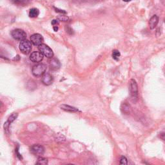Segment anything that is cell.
<instances>
[{
    "instance_id": "44dd1931",
    "label": "cell",
    "mask_w": 165,
    "mask_h": 165,
    "mask_svg": "<svg viewBox=\"0 0 165 165\" xmlns=\"http://www.w3.org/2000/svg\"><path fill=\"white\" fill-rule=\"evenodd\" d=\"M10 1L14 4H21L22 0H10Z\"/></svg>"
},
{
    "instance_id": "8992f818",
    "label": "cell",
    "mask_w": 165,
    "mask_h": 165,
    "mask_svg": "<svg viewBox=\"0 0 165 165\" xmlns=\"http://www.w3.org/2000/svg\"><path fill=\"white\" fill-rule=\"evenodd\" d=\"M30 152L36 156H41L45 153V148L40 144H34L31 146Z\"/></svg>"
},
{
    "instance_id": "e0dca14e",
    "label": "cell",
    "mask_w": 165,
    "mask_h": 165,
    "mask_svg": "<svg viewBox=\"0 0 165 165\" xmlns=\"http://www.w3.org/2000/svg\"><path fill=\"white\" fill-rule=\"evenodd\" d=\"M121 56V54L119 52V51L117 50H113L112 52V58L113 59L117 61L119 59V57Z\"/></svg>"
},
{
    "instance_id": "5b68a950",
    "label": "cell",
    "mask_w": 165,
    "mask_h": 165,
    "mask_svg": "<svg viewBox=\"0 0 165 165\" xmlns=\"http://www.w3.org/2000/svg\"><path fill=\"white\" fill-rule=\"evenodd\" d=\"M38 48L44 56H45L48 58H52V57L54 56L53 51L45 44H41L40 46H38Z\"/></svg>"
},
{
    "instance_id": "ba28073f",
    "label": "cell",
    "mask_w": 165,
    "mask_h": 165,
    "mask_svg": "<svg viewBox=\"0 0 165 165\" xmlns=\"http://www.w3.org/2000/svg\"><path fill=\"white\" fill-rule=\"evenodd\" d=\"M43 54L41 52L35 51L30 54V59L34 63H39L43 60Z\"/></svg>"
},
{
    "instance_id": "30bf717a",
    "label": "cell",
    "mask_w": 165,
    "mask_h": 165,
    "mask_svg": "<svg viewBox=\"0 0 165 165\" xmlns=\"http://www.w3.org/2000/svg\"><path fill=\"white\" fill-rule=\"evenodd\" d=\"M42 82L44 85L48 86L50 85L53 82V77L48 73H45L43 75Z\"/></svg>"
},
{
    "instance_id": "ffe728a7",
    "label": "cell",
    "mask_w": 165,
    "mask_h": 165,
    "mask_svg": "<svg viewBox=\"0 0 165 165\" xmlns=\"http://www.w3.org/2000/svg\"><path fill=\"white\" fill-rule=\"evenodd\" d=\"M54 10H55V11L56 12H59V13H61V14H66V11H64V10H61V9H58V8H55L54 7Z\"/></svg>"
},
{
    "instance_id": "ac0fdd59",
    "label": "cell",
    "mask_w": 165,
    "mask_h": 165,
    "mask_svg": "<svg viewBox=\"0 0 165 165\" xmlns=\"http://www.w3.org/2000/svg\"><path fill=\"white\" fill-rule=\"evenodd\" d=\"M58 19L59 21H68L69 20V17L68 16H66V15L62 14V15H59V16L58 17Z\"/></svg>"
},
{
    "instance_id": "2e32d148",
    "label": "cell",
    "mask_w": 165,
    "mask_h": 165,
    "mask_svg": "<svg viewBox=\"0 0 165 165\" xmlns=\"http://www.w3.org/2000/svg\"><path fill=\"white\" fill-rule=\"evenodd\" d=\"M37 164H48V159L46 158H44V157H39L38 159V161L36 162Z\"/></svg>"
},
{
    "instance_id": "cb8c5ba5",
    "label": "cell",
    "mask_w": 165,
    "mask_h": 165,
    "mask_svg": "<svg viewBox=\"0 0 165 165\" xmlns=\"http://www.w3.org/2000/svg\"><path fill=\"white\" fill-rule=\"evenodd\" d=\"M54 30L55 31V32H57V31L58 30V26H54Z\"/></svg>"
},
{
    "instance_id": "7402d4cb",
    "label": "cell",
    "mask_w": 165,
    "mask_h": 165,
    "mask_svg": "<svg viewBox=\"0 0 165 165\" xmlns=\"http://www.w3.org/2000/svg\"><path fill=\"white\" fill-rule=\"evenodd\" d=\"M59 21L57 20V19H54L52 20V25H54V26H57L58 25H59Z\"/></svg>"
},
{
    "instance_id": "d6986e66",
    "label": "cell",
    "mask_w": 165,
    "mask_h": 165,
    "mask_svg": "<svg viewBox=\"0 0 165 165\" xmlns=\"http://www.w3.org/2000/svg\"><path fill=\"white\" fill-rule=\"evenodd\" d=\"M119 164H128L127 159H126L125 157L122 156V157H121V159H120Z\"/></svg>"
},
{
    "instance_id": "d4e9b609",
    "label": "cell",
    "mask_w": 165,
    "mask_h": 165,
    "mask_svg": "<svg viewBox=\"0 0 165 165\" xmlns=\"http://www.w3.org/2000/svg\"><path fill=\"white\" fill-rule=\"evenodd\" d=\"M123 1H125V2H128V1H130L131 0H123Z\"/></svg>"
},
{
    "instance_id": "4fadbf2b",
    "label": "cell",
    "mask_w": 165,
    "mask_h": 165,
    "mask_svg": "<svg viewBox=\"0 0 165 165\" xmlns=\"http://www.w3.org/2000/svg\"><path fill=\"white\" fill-rule=\"evenodd\" d=\"M61 108L62 110H63L64 111H66V112H78V109H77L76 108L71 107V106H69V105H62L61 106Z\"/></svg>"
},
{
    "instance_id": "9a60e30c",
    "label": "cell",
    "mask_w": 165,
    "mask_h": 165,
    "mask_svg": "<svg viewBox=\"0 0 165 165\" xmlns=\"http://www.w3.org/2000/svg\"><path fill=\"white\" fill-rule=\"evenodd\" d=\"M39 14H40L39 10L38 9H36V8L31 9L29 11V16L30 17H32V18L37 17L38 16Z\"/></svg>"
},
{
    "instance_id": "7a4b0ae2",
    "label": "cell",
    "mask_w": 165,
    "mask_h": 165,
    "mask_svg": "<svg viewBox=\"0 0 165 165\" xmlns=\"http://www.w3.org/2000/svg\"><path fill=\"white\" fill-rule=\"evenodd\" d=\"M46 66L45 64L40 63L34 66L32 69V73L35 77H40L45 74Z\"/></svg>"
},
{
    "instance_id": "484cf974",
    "label": "cell",
    "mask_w": 165,
    "mask_h": 165,
    "mask_svg": "<svg viewBox=\"0 0 165 165\" xmlns=\"http://www.w3.org/2000/svg\"><path fill=\"white\" fill-rule=\"evenodd\" d=\"M164 23H165V19H164Z\"/></svg>"
},
{
    "instance_id": "277c9868",
    "label": "cell",
    "mask_w": 165,
    "mask_h": 165,
    "mask_svg": "<svg viewBox=\"0 0 165 165\" xmlns=\"http://www.w3.org/2000/svg\"><path fill=\"white\" fill-rule=\"evenodd\" d=\"M11 36L14 40L21 41L25 40L26 38H27V34H26V32L24 30L19 29V28L13 30L11 32Z\"/></svg>"
},
{
    "instance_id": "6da1fadb",
    "label": "cell",
    "mask_w": 165,
    "mask_h": 165,
    "mask_svg": "<svg viewBox=\"0 0 165 165\" xmlns=\"http://www.w3.org/2000/svg\"><path fill=\"white\" fill-rule=\"evenodd\" d=\"M130 92V96L132 101L136 102L138 99V87L135 80L131 79L130 81V87H129Z\"/></svg>"
},
{
    "instance_id": "7c38bea8",
    "label": "cell",
    "mask_w": 165,
    "mask_h": 165,
    "mask_svg": "<svg viewBox=\"0 0 165 165\" xmlns=\"http://www.w3.org/2000/svg\"><path fill=\"white\" fill-rule=\"evenodd\" d=\"M159 23V17L156 15L152 16L149 21V27L150 29H154Z\"/></svg>"
},
{
    "instance_id": "52a82bcc",
    "label": "cell",
    "mask_w": 165,
    "mask_h": 165,
    "mask_svg": "<svg viewBox=\"0 0 165 165\" xmlns=\"http://www.w3.org/2000/svg\"><path fill=\"white\" fill-rule=\"evenodd\" d=\"M30 41L35 46H40L43 42V38L40 34H34L31 36Z\"/></svg>"
},
{
    "instance_id": "5bb4252c",
    "label": "cell",
    "mask_w": 165,
    "mask_h": 165,
    "mask_svg": "<svg viewBox=\"0 0 165 165\" xmlns=\"http://www.w3.org/2000/svg\"><path fill=\"white\" fill-rule=\"evenodd\" d=\"M121 110L123 113H125V114H128V113L130 112L131 107L130 106L126 103H124L121 106Z\"/></svg>"
},
{
    "instance_id": "3957f363",
    "label": "cell",
    "mask_w": 165,
    "mask_h": 165,
    "mask_svg": "<svg viewBox=\"0 0 165 165\" xmlns=\"http://www.w3.org/2000/svg\"><path fill=\"white\" fill-rule=\"evenodd\" d=\"M19 50L25 55L29 54L32 50V44L30 41L25 40L21 41L19 43Z\"/></svg>"
},
{
    "instance_id": "603a6c76",
    "label": "cell",
    "mask_w": 165,
    "mask_h": 165,
    "mask_svg": "<svg viewBox=\"0 0 165 165\" xmlns=\"http://www.w3.org/2000/svg\"><path fill=\"white\" fill-rule=\"evenodd\" d=\"M159 137H160V138L162 139V140L165 141V132H162L160 133Z\"/></svg>"
},
{
    "instance_id": "9c48e42d",
    "label": "cell",
    "mask_w": 165,
    "mask_h": 165,
    "mask_svg": "<svg viewBox=\"0 0 165 165\" xmlns=\"http://www.w3.org/2000/svg\"><path fill=\"white\" fill-rule=\"evenodd\" d=\"M49 65H50V68L52 70L56 71L59 69L61 64L58 59L56 58H52L51 60L49 61Z\"/></svg>"
},
{
    "instance_id": "8fae6325",
    "label": "cell",
    "mask_w": 165,
    "mask_h": 165,
    "mask_svg": "<svg viewBox=\"0 0 165 165\" xmlns=\"http://www.w3.org/2000/svg\"><path fill=\"white\" fill-rule=\"evenodd\" d=\"M17 113H13L11 115L9 116V117L8 118V120L4 124V128L5 130H7L9 128V126L13 121H14L16 118L17 117Z\"/></svg>"
}]
</instances>
